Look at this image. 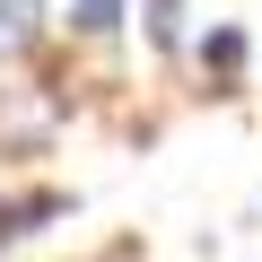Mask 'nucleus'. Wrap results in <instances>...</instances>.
<instances>
[{
  "mask_svg": "<svg viewBox=\"0 0 262 262\" xmlns=\"http://www.w3.org/2000/svg\"><path fill=\"white\" fill-rule=\"evenodd\" d=\"M35 35H44V0H0V61L27 53Z\"/></svg>",
  "mask_w": 262,
  "mask_h": 262,
  "instance_id": "1",
  "label": "nucleus"
},
{
  "mask_svg": "<svg viewBox=\"0 0 262 262\" xmlns=\"http://www.w3.org/2000/svg\"><path fill=\"white\" fill-rule=\"evenodd\" d=\"M70 27H79V35H114V27H122V0H79Z\"/></svg>",
  "mask_w": 262,
  "mask_h": 262,
  "instance_id": "2",
  "label": "nucleus"
},
{
  "mask_svg": "<svg viewBox=\"0 0 262 262\" xmlns=\"http://www.w3.org/2000/svg\"><path fill=\"white\" fill-rule=\"evenodd\" d=\"M201 61H219V70H236V61H245V35H236V27H219V35H201Z\"/></svg>",
  "mask_w": 262,
  "mask_h": 262,
  "instance_id": "3",
  "label": "nucleus"
}]
</instances>
